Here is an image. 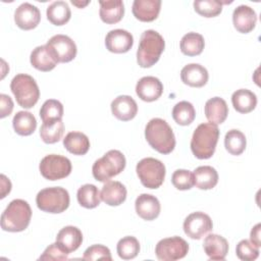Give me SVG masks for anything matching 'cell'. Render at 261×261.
<instances>
[{
  "label": "cell",
  "mask_w": 261,
  "mask_h": 261,
  "mask_svg": "<svg viewBox=\"0 0 261 261\" xmlns=\"http://www.w3.org/2000/svg\"><path fill=\"white\" fill-rule=\"evenodd\" d=\"M148 144L161 154H169L175 147V137L170 125L162 118H152L146 125Z\"/></svg>",
  "instance_id": "1"
},
{
  "label": "cell",
  "mask_w": 261,
  "mask_h": 261,
  "mask_svg": "<svg viewBox=\"0 0 261 261\" xmlns=\"http://www.w3.org/2000/svg\"><path fill=\"white\" fill-rule=\"evenodd\" d=\"M219 139V128L212 122L199 124L193 133L191 150L198 159H208L215 152Z\"/></svg>",
  "instance_id": "2"
},
{
  "label": "cell",
  "mask_w": 261,
  "mask_h": 261,
  "mask_svg": "<svg viewBox=\"0 0 261 261\" xmlns=\"http://www.w3.org/2000/svg\"><path fill=\"white\" fill-rule=\"evenodd\" d=\"M165 47L163 37L154 30H147L141 35L137 50V62L143 67H151L160 58Z\"/></svg>",
  "instance_id": "3"
},
{
  "label": "cell",
  "mask_w": 261,
  "mask_h": 261,
  "mask_svg": "<svg viewBox=\"0 0 261 261\" xmlns=\"http://www.w3.org/2000/svg\"><path fill=\"white\" fill-rule=\"evenodd\" d=\"M32 209L22 199L12 200L1 214V227L5 231L18 232L24 230L31 221Z\"/></svg>",
  "instance_id": "4"
},
{
  "label": "cell",
  "mask_w": 261,
  "mask_h": 261,
  "mask_svg": "<svg viewBox=\"0 0 261 261\" xmlns=\"http://www.w3.org/2000/svg\"><path fill=\"white\" fill-rule=\"evenodd\" d=\"M10 89L17 104L22 108H32L40 98V90L35 79L27 73L16 74L10 83Z\"/></svg>",
  "instance_id": "5"
},
{
  "label": "cell",
  "mask_w": 261,
  "mask_h": 261,
  "mask_svg": "<svg viewBox=\"0 0 261 261\" xmlns=\"http://www.w3.org/2000/svg\"><path fill=\"white\" fill-rule=\"evenodd\" d=\"M125 157L118 150H109L103 157L97 159L92 167L95 179L106 182L113 176L119 174L125 167Z\"/></svg>",
  "instance_id": "6"
},
{
  "label": "cell",
  "mask_w": 261,
  "mask_h": 261,
  "mask_svg": "<svg viewBox=\"0 0 261 261\" xmlns=\"http://www.w3.org/2000/svg\"><path fill=\"white\" fill-rule=\"evenodd\" d=\"M36 203L44 212L61 213L69 206V194L61 187L45 188L37 194Z\"/></svg>",
  "instance_id": "7"
},
{
  "label": "cell",
  "mask_w": 261,
  "mask_h": 261,
  "mask_svg": "<svg viewBox=\"0 0 261 261\" xmlns=\"http://www.w3.org/2000/svg\"><path fill=\"white\" fill-rule=\"evenodd\" d=\"M137 174L142 185L148 189L159 188L165 177V166L164 164L152 157L143 158L136 166Z\"/></svg>",
  "instance_id": "8"
},
{
  "label": "cell",
  "mask_w": 261,
  "mask_h": 261,
  "mask_svg": "<svg viewBox=\"0 0 261 261\" xmlns=\"http://www.w3.org/2000/svg\"><path fill=\"white\" fill-rule=\"evenodd\" d=\"M39 169L43 177L49 180H58L68 176L71 172L70 160L62 155H46L40 162Z\"/></svg>",
  "instance_id": "9"
},
{
  "label": "cell",
  "mask_w": 261,
  "mask_h": 261,
  "mask_svg": "<svg viewBox=\"0 0 261 261\" xmlns=\"http://www.w3.org/2000/svg\"><path fill=\"white\" fill-rule=\"evenodd\" d=\"M189 252V244L180 237L160 240L155 247V254L161 261H175L184 258Z\"/></svg>",
  "instance_id": "10"
},
{
  "label": "cell",
  "mask_w": 261,
  "mask_h": 261,
  "mask_svg": "<svg viewBox=\"0 0 261 261\" xmlns=\"http://www.w3.org/2000/svg\"><path fill=\"white\" fill-rule=\"evenodd\" d=\"M213 228L210 216L204 212L197 211L189 214L184 221L185 233L193 239L200 240Z\"/></svg>",
  "instance_id": "11"
},
{
  "label": "cell",
  "mask_w": 261,
  "mask_h": 261,
  "mask_svg": "<svg viewBox=\"0 0 261 261\" xmlns=\"http://www.w3.org/2000/svg\"><path fill=\"white\" fill-rule=\"evenodd\" d=\"M46 45L53 52L58 62H69L76 56V45L66 35H55L48 40Z\"/></svg>",
  "instance_id": "12"
},
{
  "label": "cell",
  "mask_w": 261,
  "mask_h": 261,
  "mask_svg": "<svg viewBox=\"0 0 261 261\" xmlns=\"http://www.w3.org/2000/svg\"><path fill=\"white\" fill-rule=\"evenodd\" d=\"M41 20L39 8L29 2L21 3L14 11V21L21 30L35 29Z\"/></svg>",
  "instance_id": "13"
},
{
  "label": "cell",
  "mask_w": 261,
  "mask_h": 261,
  "mask_svg": "<svg viewBox=\"0 0 261 261\" xmlns=\"http://www.w3.org/2000/svg\"><path fill=\"white\" fill-rule=\"evenodd\" d=\"M133 44V35L122 29L111 30L105 37V46L112 53H125L130 50Z\"/></svg>",
  "instance_id": "14"
},
{
  "label": "cell",
  "mask_w": 261,
  "mask_h": 261,
  "mask_svg": "<svg viewBox=\"0 0 261 261\" xmlns=\"http://www.w3.org/2000/svg\"><path fill=\"white\" fill-rule=\"evenodd\" d=\"M136 93L141 100L153 102L162 95L163 85L155 76H143L136 85Z\"/></svg>",
  "instance_id": "15"
},
{
  "label": "cell",
  "mask_w": 261,
  "mask_h": 261,
  "mask_svg": "<svg viewBox=\"0 0 261 261\" xmlns=\"http://www.w3.org/2000/svg\"><path fill=\"white\" fill-rule=\"evenodd\" d=\"M232 22L237 31L243 34L250 33L256 25L257 14L248 5H239L232 12Z\"/></svg>",
  "instance_id": "16"
},
{
  "label": "cell",
  "mask_w": 261,
  "mask_h": 261,
  "mask_svg": "<svg viewBox=\"0 0 261 261\" xmlns=\"http://www.w3.org/2000/svg\"><path fill=\"white\" fill-rule=\"evenodd\" d=\"M137 214L144 220H153L160 214L161 206L159 200L150 194H141L135 202Z\"/></svg>",
  "instance_id": "17"
},
{
  "label": "cell",
  "mask_w": 261,
  "mask_h": 261,
  "mask_svg": "<svg viewBox=\"0 0 261 261\" xmlns=\"http://www.w3.org/2000/svg\"><path fill=\"white\" fill-rule=\"evenodd\" d=\"M110 107L112 114L121 121H128L133 119L138 112L137 102L127 95L117 96L111 102Z\"/></svg>",
  "instance_id": "18"
},
{
  "label": "cell",
  "mask_w": 261,
  "mask_h": 261,
  "mask_svg": "<svg viewBox=\"0 0 261 261\" xmlns=\"http://www.w3.org/2000/svg\"><path fill=\"white\" fill-rule=\"evenodd\" d=\"M180 79L184 84L190 87L201 88L208 82L209 74L203 65L199 63H190L185 65L180 70Z\"/></svg>",
  "instance_id": "19"
},
{
  "label": "cell",
  "mask_w": 261,
  "mask_h": 261,
  "mask_svg": "<svg viewBox=\"0 0 261 261\" xmlns=\"http://www.w3.org/2000/svg\"><path fill=\"white\" fill-rule=\"evenodd\" d=\"M56 242L67 254L74 252L80 248L83 242V233L80 228L67 225L61 228L56 237Z\"/></svg>",
  "instance_id": "20"
},
{
  "label": "cell",
  "mask_w": 261,
  "mask_h": 261,
  "mask_svg": "<svg viewBox=\"0 0 261 261\" xmlns=\"http://www.w3.org/2000/svg\"><path fill=\"white\" fill-rule=\"evenodd\" d=\"M203 249L210 260H224L228 253V242L219 234L210 233L204 240Z\"/></svg>",
  "instance_id": "21"
},
{
  "label": "cell",
  "mask_w": 261,
  "mask_h": 261,
  "mask_svg": "<svg viewBox=\"0 0 261 261\" xmlns=\"http://www.w3.org/2000/svg\"><path fill=\"white\" fill-rule=\"evenodd\" d=\"M30 61L36 69L41 71H50L58 63L55 55L47 45L36 47L31 53Z\"/></svg>",
  "instance_id": "22"
},
{
  "label": "cell",
  "mask_w": 261,
  "mask_h": 261,
  "mask_svg": "<svg viewBox=\"0 0 261 261\" xmlns=\"http://www.w3.org/2000/svg\"><path fill=\"white\" fill-rule=\"evenodd\" d=\"M161 8L160 0H135L133 3V14L141 21H153L158 17Z\"/></svg>",
  "instance_id": "23"
},
{
  "label": "cell",
  "mask_w": 261,
  "mask_h": 261,
  "mask_svg": "<svg viewBox=\"0 0 261 261\" xmlns=\"http://www.w3.org/2000/svg\"><path fill=\"white\" fill-rule=\"evenodd\" d=\"M126 188L117 180H108L100 192L101 200L109 206H118L126 199Z\"/></svg>",
  "instance_id": "24"
},
{
  "label": "cell",
  "mask_w": 261,
  "mask_h": 261,
  "mask_svg": "<svg viewBox=\"0 0 261 261\" xmlns=\"http://www.w3.org/2000/svg\"><path fill=\"white\" fill-rule=\"evenodd\" d=\"M100 18L106 23H116L121 20L124 14V5L121 0H100Z\"/></svg>",
  "instance_id": "25"
},
{
  "label": "cell",
  "mask_w": 261,
  "mask_h": 261,
  "mask_svg": "<svg viewBox=\"0 0 261 261\" xmlns=\"http://www.w3.org/2000/svg\"><path fill=\"white\" fill-rule=\"evenodd\" d=\"M204 110L206 118L214 124L222 123L228 114V106L225 100L220 97H213L207 100Z\"/></svg>",
  "instance_id": "26"
},
{
  "label": "cell",
  "mask_w": 261,
  "mask_h": 261,
  "mask_svg": "<svg viewBox=\"0 0 261 261\" xmlns=\"http://www.w3.org/2000/svg\"><path fill=\"white\" fill-rule=\"evenodd\" d=\"M194 182L200 190H211L218 182V173L216 169L209 165L199 166L194 172Z\"/></svg>",
  "instance_id": "27"
},
{
  "label": "cell",
  "mask_w": 261,
  "mask_h": 261,
  "mask_svg": "<svg viewBox=\"0 0 261 261\" xmlns=\"http://www.w3.org/2000/svg\"><path fill=\"white\" fill-rule=\"evenodd\" d=\"M231 103L238 112L249 113L255 109L257 105V97L248 89H240L232 93Z\"/></svg>",
  "instance_id": "28"
},
{
  "label": "cell",
  "mask_w": 261,
  "mask_h": 261,
  "mask_svg": "<svg viewBox=\"0 0 261 261\" xmlns=\"http://www.w3.org/2000/svg\"><path fill=\"white\" fill-rule=\"evenodd\" d=\"M63 146L73 155H85L90 149V141L84 133L70 132L63 139Z\"/></svg>",
  "instance_id": "29"
},
{
  "label": "cell",
  "mask_w": 261,
  "mask_h": 261,
  "mask_svg": "<svg viewBox=\"0 0 261 261\" xmlns=\"http://www.w3.org/2000/svg\"><path fill=\"white\" fill-rule=\"evenodd\" d=\"M47 18L55 25L65 24L71 16V11L65 1H54L47 7Z\"/></svg>",
  "instance_id": "30"
},
{
  "label": "cell",
  "mask_w": 261,
  "mask_h": 261,
  "mask_svg": "<svg viewBox=\"0 0 261 261\" xmlns=\"http://www.w3.org/2000/svg\"><path fill=\"white\" fill-rule=\"evenodd\" d=\"M205 46V41L202 35L191 32L186 34L179 43L180 51L188 56H197L202 53Z\"/></svg>",
  "instance_id": "31"
},
{
  "label": "cell",
  "mask_w": 261,
  "mask_h": 261,
  "mask_svg": "<svg viewBox=\"0 0 261 261\" xmlns=\"http://www.w3.org/2000/svg\"><path fill=\"white\" fill-rule=\"evenodd\" d=\"M12 125L16 134L20 136L32 135L37 127V120L29 111H18L12 119Z\"/></svg>",
  "instance_id": "32"
},
{
  "label": "cell",
  "mask_w": 261,
  "mask_h": 261,
  "mask_svg": "<svg viewBox=\"0 0 261 261\" xmlns=\"http://www.w3.org/2000/svg\"><path fill=\"white\" fill-rule=\"evenodd\" d=\"M77 202L81 206L92 209L97 207L101 202V196L98 188L92 184H86L82 186L76 193Z\"/></svg>",
  "instance_id": "33"
},
{
  "label": "cell",
  "mask_w": 261,
  "mask_h": 261,
  "mask_svg": "<svg viewBox=\"0 0 261 261\" xmlns=\"http://www.w3.org/2000/svg\"><path fill=\"white\" fill-rule=\"evenodd\" d=\"M64 133V123L62 119H56L49 122H43L40 128V137L46 144H54L60 141Z\"/></svg>",
  "instance_id": "34"
},
{
  "label": "cell",
  "mask_w": 261,
  "mask_h": 261,
  "mask_svg": "<svg viewBox=\"0 0 261 261\" xmlns=\"http://www.w3.org/2000/svg\"><path fill=\"white\" fill-rule=\"evenodd\" d=\"M247 145L246 136L239 129H230L225 134L224 146L231 155H241Z\"/></svg>",
  "instance_id": "35"
},
{
  "label": "cell",
  "mask_w": 261,
  "mask_h": 261,
  "mask_svg": "<svg viewBox=\"0 0 261 261\" xmlns=\"http://www.w3.org/2000/svg\"><path fill=\"white\" fill-rule=\"evenodd\" d=\"M172 117L179 125L191 124L196 117V111L193 104L188 101L176 103L172 109Z\"/></svg>",
  "instance_id": "36"
},
{
  "label": "cell",
  "mask_w": 261,
  "mask_h": 261,
  "mask_svg": "<svg viewBox=\"0 0 261 261\" xmlns=\"http://www.w3.org/2000/svg\"><path fill=\"white\" fill-rule=\"evenodd\" d=\"M116 251L118 256L123 260L134 259L140 252V243L135 237H124L118 241Z\"/></svg>",
  "instance_id": "37"
},
{
  "label": "cell",
  "mask_w": 261,
  "mask_h": 261,
  "mask_svg": "<svg viewBox=\"0 0 261 261\" xmlns=\"http://www.w3.org/2000/svg\"><path fill=\"white\" fill-rule=\"evenodd\" d=\"M62 116H63V105L61 104V102L55 99L46 100L40 109V117L43 122L62 119Z\"/></svg>",
  "instance_id": "38"
},
{
  "label": "cell",
  "mask_w": 261,
  "mask_h": 261,
  "mask_svg": "<svg viewBox=\"0 0 261 261\" xmlns=\"http://www.w3.org/2000/svg\"><path fill=\"white\" fill-rule=\"evenodd\" d=\"M227 2H221L219 0H195V11L204 17H214L220 14L222 11V4Z\"/></svg>",
  "instance_id": "39"
},
{
  "label": "cell",
  "mask_w": 261,
  "mask_h": 261,
  "mask_svg": "<svg viewBox=\"0 0 261 261\" xmlns=\"http://www.w3.org/2000/svg\"><path fill=\"white\" fill-rule=\"evenodd\" d=\"M171 182L177 190L186 191L195 185L193 172L187 169H176L171 176Z\"/></svg>",
  "instance_id": "40"
},
{
  "label": "cell",
  "mask_w": 261,
  "mask_h": 261,
  "mask_svg": "<svg viewBox=\"0 0 261 261\" xmlns=\"http://www.w3.org/2000/svg\"><path fill=\"white\" fill-rule=\"evenodd\" d=\"M236 253L238 258L243 261H253L259 256V248L249 240H242L237 245Z\"/></svg>",
  "instance_id": "41"
},
{
  "label": "cell",
  "mask_w": 261,
  "mask_h": 261,
  "mask_svg": "<svg viewBox=\"0 0 261 261\" xmlns=\"http://www.w3.org/2000/svg\"><path fill=\"white\" fill-rule=\"evenodd\" d=\"M83 258L85 260H89V261H94V260H112L111 257V253L110 250L103 245L97 244V245H93L89 248H87V250L84 252V256Z\"/></svg>",
  "instance_id": "42"
},
{
  "label": "cell",
  "mask_w": 261,
  "mask_h": 261,
  "mask_svg": "<svg viewBox=\"0 0 261 261\" xmlns=\"http://www.w3.org/2000/svg\"><path fill=\"white\" fill-rule=\"evenodd\" d=\"M67 253L63 251V249L58 245L57 242L51 244L49 247L45 249L43 254L40 256L39 260H66Z\"/></svg>",
  "instance_id": "43"
},
{
  "label": "cell",
  "mask_w": 261,
  "mask_h": 261,
  "mask_svg": "<svg viewBox=\"0 0 261 261\" xmlns=\"http://www.w3.org/2000/svg\"><path fill=\"white\" fill-rule=\"evenodd\" d=\"M13 110V102L6 94H0V117L4 118Z\"/></svg>",
  "instance_id": "44"
},
{
  "label": "cell",
  "mask_w": 261,
  "mask_h": 261,
  "mask_svg": "<svg viewBox=\"0 0 261 261\" xmlns=\"http://www.w3.org/2000/svg\"><path fill=\"white\" fill-rule=\"evenodd\" d=\"M260 229H261V224L257 223L251 230L250 233V239L251 242L256 246V247H260L261 246V241H260Z\"/></svg>",
  "instance_id": "45"
},
{
  "label": "cell",
  "mask_w": 261,
  "mask_h": 261,
  "mask_svg": "<svg viewBox=\"0 0 261 261\" xmlns=\"http://www.w3.org/2000/svg\"><path fill=\"white\" fill-rule=\"evenodd\" d=\"M11 191V182L9 178H7L4 174H1V196L0 198L3 199L9 192Z\"/></svg>",
  "instance_id": "46"
},
{
  "label": "cell",
  "mask_w": 261,
  "mask_h": 261,
  "mask_svg": "<svg viewBox=\"0 0 261 261\" xmlns=\"http://www.w3.org/2000/svg\"><path fill=\"white\" fill-rule=\"evenodd\" d=\"M71 3H72L73 5H75V6L80 7V8H82V7L86 6L87 4H89V3H90V1H85V2H77V1H73V0H71Z\"/></svg>",
  "instance_id": "47"
}]
</instances>
